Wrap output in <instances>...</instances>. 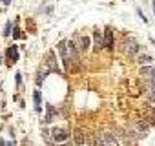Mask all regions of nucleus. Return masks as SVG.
<instances>
[{"instance_id": "f257e3e1", "label": "nucleus", "mask_w": 155, "mask_h": 146, "mask_svg": "<svg viewBox=\"0 0 155 146\" xmlns=\"http://www.w3.org/2000/svg\"><path fill=\"white\" fill-rule=\"evenodd\" d=\"M58 51L62 55V60H64V66L71 68L79 64V51L73 46V42H60L58 44Z\"/></svg>"}, {"instance_id": "f03ea898", "label": "nucleus", "mask_w": 155, "mask_h": 146, "mask_svg": "<svg viewBox=\"0 0 155 146\" xmlns=\"http://www.w3.org/2000/svg\"><path fill=\"white\" fill-rule=\"evenodd\" d=\"M141 75H142L144 80L148 82V90H150V88H155V68H153V66L144 64V66L141 68Z\"/></svg>"}, {"instance_id": "7ed1b4c3", "label": "nucleus", "mask_w": 155, "mask_h": 146, "mask_svg": "<svg viewBox=\"0 0 155 146\" xmlns=\"http://www.w3.org/2000/svg\"><path fill=\"white\" fill-rule=\"evenodd\" d=\"M73 46L77 48V51H88L89 49V38L88 37H84V35H79V37H75L73 40Z\"/></svg>"}, {"instance_id": "20e7f679", "label": "nucleus", "mask_w": 155, "mask_h": 146, "mask_svg": "<svg viewBox=\"0 0 155 146\" xmlns=\"http://www.w3.org/2000/svg\"><path fill=\"white\" fill-rule=\"evenodd\" d=\"M95 144H117V139L111 137V133H99V139Z\"/></svg>"}, {"instance_id": "39448f33", "label": "nucleus", "mask_w": 155, "mask_h": 146, "mask_svg": "<svg viewBox=\"0 0 155 146\" xmlns=\"http://www.w3.org/2000/svg\"><path fill=\"white\" fill-rule=\"evenodd\" d=\"M124 51H126V55H135L137 51H139V44L135 42V40H126L124 42Z\"/></svg>"}, {"instance_id": "423d86ee", "label": "nucleus", "mask_w": 155, "mask_h": 146, "mask_svg": "<svg viewBox=\"0 0 155 146\" xmlns=\"http://www.w3.org/2000/svg\"><path fill=\"white\" fill-rule=\"evenodd\" d=\"M53 139H55L57 142H64V141L68 139V133H66L64 130H60V128H55V130H53Z\"/></svg>"}, {"instance_id": "0eeeda50", "label": "nucleus", "mask_w": 155, "mask_h": 146, "mask_svg": "<svg viewBox=\"0 0 155 146\" xmlns=\"http://www.w3.org/2000/svg\"><path fill=\"white\" fill-rule=\"evenodd\" d=\"M7 57L11 59L13 62L18 60V49H17V46H13V48H9V49H7Z\"/></svg>"}, {"instance_id": "6e6552de", "label": "nucleus", "mask_w": 155, "mask_h": 146, "mask_svg": "<svg viewBox=\"0 0 155 146\" xmlns=\"http://www.w3.org/2000/svg\"><path fill=\"white\" fill-rule=\"evenodd\" d=\"M75 142H77V144H86V142H88V139L84 137V133H82L80 130L75 132Z\"/></svg>"}, {"instance_id": "1a4fd4ad", "label": "nucleus", "mask_w": 155, "mask_h": 146, "mask_svg": "<svg viewBox=\"0 0 155 146\" xmlns=\"http://www.w3.org/2000/svg\"><path fill=\"white\" fill-rule=\"evenodd\" d=\"M104 35H106V38H104V46H106V48H113V37H111V31L106 29V31H104Z\"/></svg>"}, {"instance_id": "9d476101", "label": "nucleus", "mask_w": 155, "mask_h": 146, "mask_svg": "<svg viewBox=\"0 0 155 146\" xmlns=\"http://www.w3.org/2000/svg\"><path fill=\"white\" fill-rule=\"evenodd\" d=\"M93 37H95V44H97V48L100 49L102 46H104V37L100 35V31H95V35H93Z\"/></svg>"}, {"instance_id": "9b49d317", "label": "nucleus", "mask_w": 155, "mask_h": 146, "mask_svg": "<svg viewBox=\"0 0 155 146\" xmlns=\"http://www.w3.org/2000/svg\"><path fill=\"white\" fill-rule=\"evenodd\" d=\"M137 60L141 62V64H150V62H151V57H150V55H141Z\"/></svg>"}, {"instance_id": "f8f14e48", "label": "nucleus", "mask_w": 155, "mask_h": 146, "mask_svg": "<svg viewBox=\"0 0 155 146\" xmlns=\"http://www.w3.org/2000/svg\"><path fill=\"white\" fill-rule=\"evenodd\" d=\"M33 99H35V104H37V111H40V91L33 93Z\"/></svg>"}, {"instance_id": "ddd939ff", "label": "nucleus", "mask_w": 155, "mask_h": 146, "mask_svg": "<svg viewBox=\"0 0 155 146\" xmlns=\"http://www.w3.org/2000/svg\"><path fill=\"white\" fill-rule=\"evenodd\" d=\"M9 33H11V24H6V31H4V35L9 37Z\"/></svg>"}, {"instance_id": "4468645a", "label": "nucleus", "mask_w": 155, "mask_h": 146, "mask_svg": "<svg viewBox=\"0 0 155 146\" xmlns=\"http://www.w3.org/2000/svg\"><path fill=\"white\" fill-rule=\"evenodd\" d=\"M2 4H6V6H7V4H11V0H2Z\"/></svg>"}, {"instance_id": "2eb2a0df", "label": "nucleus", "mask_w": 155, "mask_h": 146, "mask_svg": "<svg viewBox=\"0 0 155 146\" xmlns=\"http://www.w3.org/2000/svg\"><path fill=\"white\" fill-rule=\"evenodd\" d=\"M0 64H2V57H0Z\"/></svg>"}, {"instance_id": "dca6fc26", "label": "nucleus", "mask_w": 155, "mask_h": 146, "mask_svg": "<svg viewBox=\"0 0 155 146\" xmlns=\"http://www.w3.org/2000/svg\"><path fill=\"white\" fill-rule=\"evenodd\" d=\"M153 9H155V4H153Z\"/></svg>"}]
</instances>
